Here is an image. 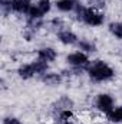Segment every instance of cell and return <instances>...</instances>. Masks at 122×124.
Listing matches in <instances>:
<instances>
[{
    "label": "cell",
    "instance_id": "cell-1",
    "mask_svg": "<svg viewBox=\"0 0 122 124\" xmlns=\"http://www.w3.org/2000/svg\"><path fill=\"white\" fill-rule=\"evenodd\" d=\"M75 13H76V16H78L79 20H82L85 25L92 26V28L102 26L103 22H105L103 13L98 12L95 7H86L82 3H78V6L75 9Z\"/></svg>",
    "mask_w": 122,
    "mask_h": 124
},
{
    "label": "cell",
    "instance_id": "cell-2",
    "mask_svg": "<svg viewBox=\"0 0 122 124\" xmlns=\"http://www.w3.org/2000/svg\"><path fill=\"white\" fill-rule=\"evenodd\" d=\"M88 75L93 82H106L115 77V71L103 61H93L88 66Z\"/></svg>",
    "mask_w": 122,
    "mask_h": 124
},
{
    "label": "cell",
    "instance_id": "cell-3",
    "mask_svg": "<svg viewBox=\"0 0 122 124\" xmlns=\"http://www.w3.org/2000/svg\"><path fill=\"white\" fill-rule=\"evenodd\" d=\"M66 62L73 66L75 69H83V68H88L91 65L89 61V56L88 54L82 52V51H78V52H72L66 56Z\"/></svg>",
    "mask_w": 122,
    "mask_h": 124
},
{
    "label": "cell",
    "instance_id": "cell-4",
    "mask_svg": "<svg viewBox=\"0 0 122 124\" xmlns=\"http://www.w3.org/2000/svg\"><path fill=\"white\" fill-rule=\"evenodd\" d=\"M96 108L101 111V113H105V114H108L112 108H114V98H112V95H109V94H99L98 97H96Z\"/></svg>",
    "mask_w": 122,
    "mask_h": 124
},
{
    "label": "cell",
    "instance_id": "cell-5",
    "mask_svg": "<svg viewBox=\"0 0 122 124\" xmlns=\"http://www.w3.org/2000/svg\"><path fill=\"white\" fill-rule=\"evenodd\" d=\"M56 58H58V52L50 46H45V48H40L37 51V59H40V61L53 62Z\"/></svg>",
    "mask_w": 122,
    "mask_h": 124
},
{
    "label": "cell",
    "instance_id": "cell-6",
    "mask_svg": "<svg viewBox=\"0 0 122 124\" xmlns=\"http://www.w3.org/2000/svg\"><path fill=\"white\" fill-rule=\"evenodd\" d=\"M58 39L63 45H75V43L79 42L78 36L72 31H68V29H63V31L58 32Z\"/></svg>",
    "mask_w": 122,
    "mask_h": 124
},
{
    "label": "cell",
    "instance_id": "cell-7",
    "mask_svg": "<svg viewBox=\"0 0 122 124\" xmlns=\"http://www.w3.org/2000/svg\"><path fill=\"white\" fill-rule=\"evenodd\" d=\"M78 3H79L78 0H56L55 6H56V9L59 12L68 13V12H75Z\"/></svg>",
    "mask_w": 122,
    "mask_h": 124
},
{
    "label": "cell",
    "instance_id": "cell-8",
    "mask_svg": "<svg viewBox=\"0 0 122 124\" xmlns=\"http://www.w3.org/2000/svg\"><path fill=\"white\" fill-rule=\"evenodd\" d=\"M33 6L30 0H14L13 1V12L19 13V15H26L29 13L30 7Z\"/></svg>",
    "mask_w": 122,
    "mask_h": 124
},
{
    "label": "cell",
    "instance_id": "cell-9",
    "mask_svg": "<svg viewBox=\"0 0 122 124\" xmlns=\"http://www.w3.org/2000/svg\"><path fill=\"white\" fill-rule=\"evenodd\" d=\"M17 75L22 78V79H30L36 75V71H34V66L33 63H25V65H20L19 69H17Z\"/></svg>",
    "mask_w": 122,
    "mask_h": 124
},
{
    "label": "cell",
    "instance_id": "cell-10",
    "mask_svg": "<svg viewBox=\"0 0 122 124\" xmlns=\"http://www.w3.org/2000/svg\"><path fill=\"white\" fill-rule=\"evenodd\" d=\"M42 81L46 85H58L62 81V75L56 72H46L45 75H42Z\"/></svg>",
    "mask_w": 122,
    "mask_h": 124
},
{
    "label": "cell",
    "instance_id": "cell-11",
    "mask_svg": "<svg viewBox=\"0 0 122 124\" xmlns=\"http://www.w3.org/2000/svg\"><path fill=\"white\" fill-rule=\"evenodd\" d=\"M106 118L111 121V123H122V105L119 107H114L108 114H106Z\"/></svg>",
    "mask_w": 122,
    "mask_h": 124
},
{
    "label": "cell",
    "instance_id": "cell-12",
    "mask_svg": "<svg viewBox=\"0 0 122 124\" xmlns=\"http://www.w3.org/2000/svg\"><path fill=\"white\" fill-rule=\"evenodd\" d=\"M78 48H79V51H82L85 54H93V52H96V45L93 42H91V40H88V39H81L78 42Z\"/></svg>",
    "mask_w": 122,
    "mask_h": 124
},
{
    "label": "cell",
    "instance_id": "cell-13",
    "mask_svg": "<svg viewBox=\"0 0 122 124\" xmlns=\"http://www.w3.org/2000/svg\"><path fill=\"white\" fill-rule=\"evenodd\" d=\"M33 63V66H34V71H36V75H45L46 72H47V69H49V65H47V62L45 61H40V59H36V61L32 62Z\"/></svg>",
    "mask_w": 122,
    "mask_h": 124
},
{
    "label": "cell",
    "instance_id": "cell-14",
    "mask_svg": "<svg viewBox=\"0 0 122 124\" xmlns=\"http://www.w3.org/2000/svg\"><path fill=\"white\" fill-rule=\"evenodd\" d=\"M36 7L39 9V12H40L43 16H46V15L52 10V1H50V0H37Z\"/></svg>",
    "mask_w": 122,
    "mask_h": 124
},
{
    "label": "cell",
    "instance_id": "cell-15",
    "mask_svg": "<svg viewBox=\"0 0 122 124\" xmlns=\"http://www.w3.org/2000/svg\"><path fill=\"white\" fill-rule=\"evenodd\" d=\"M109 32L116 38V39H122V22H112L109 23Z\"/></svg>",
    "mask_w": 122,
    "mask_h": 124
},
{
    "label": "cell",
    "instance_id": "cell-16",
    "mask_svg": "<svg viewBox=\"0 0 122 124\" xmlns=\"http://www.w3.org/2000/svg\"><path fill=\"white\" fill-rule=\"evenodd\" d=\"M13 1L14 0H0V9L3 16H7L10 12H13Z\"/></svg>",
    "mask_w": 122,
    "mask_h": 124
},
{
    "label": "cell",
    "instance_id": "cell-17",
    "mask_svg": "<svg viewBox=\"0 0 122 124\" xmlns=\"http://www.w3.org/2000/svg\"><path fill=\"white\" fill-rule=\"evenodd\" d=\"M50 26H52L53 29H58L59 32L63 31V29H62V28H63V22H62V19H59V17H55V19L50 22Z\"/></svg>",
    "mask_w": 122,
    "mask_h": 124
},
{
    "label": "cell",
    "instance_id": "cell-18",
    "mask_svg": "<svg viewBox=\"0 0 122 124\" xmlns=\"http://www.w3.org/2000/svg\"><path fill=\"white\" fill-rule=\"evenodd\" d=\"M3 124H23L17 117H12V116H9V117H4L3 118Z\"/></svg>",
    "mask_w": 122,
    "mask_h": 124
},
{
    "label": "cell",
    "instance_id": "cell-19",
    "mask_svg": "<svg viewBox=\"0 0 122 124\" xmlns=\"http://www.w3.org/2000/svg\"><path fill=\"white\" fill-rule=\"evenodd\" d=\"M62 124H75L72 120H68V121H65V123H62Z\"/></svg>",
    "mask_w": 122,
    "mask_h": 124
}]
</instances>
